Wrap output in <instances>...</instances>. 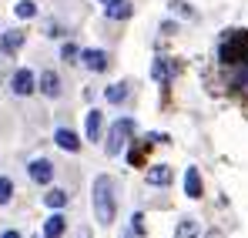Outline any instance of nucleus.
Masks as SVG:
<instances>
[{
	"mask_svg": "<svg viewBox=\"0 0 248 238\" xmlns=\"http://www.w3.org/2000/svg\"><path fill=\"white\" fill-rule=\"evenodd\" d=\"M94 215L101 225H114L118 218V181L111 175L94 178Z\"/></svg>",
	"mask_w": 248,
	"mask_h": 238,
	"instance_id": "obj_1",
	"label": "nucleus"
},
{
	"mask_svg": "<svg viewBox=\"0 0 248 238\" xmlns=\"http://www.w3.org/2000/svg\"><path fill=\"white\" fill-rule=\"evenodd\" d=\"M134 138V118H118L111 127H108V138H104V151L114 158V155H121L124 144Z\"/></svg>",
	"mask_w": 248,
	"mask_h": 238,
	"instance_id": "obj_2",
	"label": "nucleus"
},
{
	"mask_svg": "<svg viewBox=\"0 0 248 238\" xmlns=\"http://www.w3.org/2000/svg\"><path fill=\"white\" fill-rule=\"evenodd\" d=\"M10 91H14L17 97H27V94H34V91H37V78H34L27 67H17V71H14V78H10Z\"/></svg>",
	"mask_w": 248,
	"mask_h": 238,
	"instance_id": "obj_3",
	"label": "nucleus"
},
{
	"mask_svg": "<svg viewBox=\"0 0 248 238\" xmlns=\"http://www.w3.org/2000/svg\"><path fill=\"white\" fill-rule=\"evenodd\" d=\"M37 91H41L44 97H61L64 94V80H61V74L57 71H41V78H37Z\"/></svg>",
	"mask_w": 248,
	"mask_h": 238,
	"instance_id": "obj_4",
	"label": "nucleus"
},
{
	"mask_svg": "<svg viewBox=\"0 0 248 238\" xmlns=\"http://www.w3.org/2000/svg\"><path fill=\"white\" fill-rule=\"evenodd\" d=\"M174 74H178V64H174L171 57H155V64H151V78L158 80L161 87H168V84L174 80Z\"/></svg>",
	"mask_w": 248,
	"mask_h": 238,
	"instance_id": "obj_5",
	"label": "nucleus"
},
{
	"mask_svg": "<svg viewBox=\"0 0 248 238\" xmlns=\"http://www.w3.org/2000/svg\"><path fill=\"white\" fill-rule=\"evenodd\" d=\"M27 175H31V181H37V185H50L54 181V164L47 158H37L27 164Z\"/></svg>",
	"mask_w": 248,
	"mask_h": 238,
	"instance_id": "obj_6",
	"label": "nucleus"
},
{
	"mask_svg": "<svg viewBox=\"0 0 248 238\" xmlns=\"http://www.w3.org/2000/svg\"><path fill=\"white\" fill-rule=\"evenodd\" d=\"M81 64L87 67V71H94V74H101V71H108V54L104 50H97V47H87V50H81Z\"/></svg>",
	"mask_w": 248,
	"mask_h": 238,
	"instance_id": "obj_7",
	"label": "nucleus"
},
{
	"mask_svg": "<svg viewBox=\"0 0 248 238\" xmlns=\"http://www.w3.org/2000/svg\"><path fill=\"white\" fill-rule=\"evenodd\" d=\"M24 37H27L24 31H7V34L0 37V54H3V57H14V54L24 47Z\"/></svg>",
	"mask_w": 248,
	"mask_h": 238,
	"instance_id": "obj_8",
	"label": "nucleus"
},
{
	"mask_svg": "<svg viewBox=\"0 0 248 238\" xmlns=\"http://www.w3.org/2000/svg\"><path fill=\"white\" fill-rule=\"evenodd\" d=\"M54 141H57V148H64V151H81V138L74 134V131H67V127H57L54 131Z\"/></svg>",
	"mask_w": 248,
	"mask_h": 238,
	"instance_id": "obj_9",
	"label": "nucleus"
},
{
	"mask_svg": "<svg viewBox=\"0 0 248 238\" xmlns=\"http://www.w3.org/2000/svg\"><path fill=\"white\" fill-rule=\"evenodd\" d=\"M104 14H108V20H127L134 14V3L131 0H114V3L104 7Z\"/></svg>",
	"mask_w": 248,
	"mask_h": 238,
	"instance_id": "obj_10",
	"label": "nucleus"
},
{
	"mask_svg": "<svg viewBox=\"0 0 248 238\" xmlns=\"http://www.w3.org/2000/svg\"><path fill=\"white\" fill-rule=\"evenodd\" d=\"M64 228H67V218H64L61 211H54V215L44 222V238H61V235H64Z\"/></svg>",
	"mask_w": 248,
	"mask_h": 238,
	"instance_id": "obj_11",
	"label": "nucleus"
},
{
	"mask_svg": "<svg viewBox=\"0 0 248 238\" xmlns=\"http://www.w3.org/2000/svg\"><path fill=\"white\" fill-rule=\"evenodd\" d=\"M144 178H148V185H155V188L161 185V188H165V185H171V168H168V164H151Z\"/></svg>",
	"mask_w": 248,
	"mask_h": 238,
	"instance_id": "obj_12",
	"label": "nucleus"
},
{
	"mask_svg": "<svg viewBox=\"0 0 248 238\" xmlns=\"http://www.w3.org/2000/svg\"><path fill=\"white\" fill-rule=\"evenodd\" d=\"M101 127H104V114L101 111H87V124H84L87 141H101Z\"/></svg>",
	"mask_w": 248,
	"mask_h": 238,
	"instance_id": "obj_13",
	"label": "nucleus"
},
{
	"mask_svg": "<svg viewBox=\"0 0 248 238\" xmlns=\"http://www.w3.org/2000/svg\"><path fill=\"white\" fill-rule=\"evenodd\" d=\"M185 195L188 198H202V175H198V168L185 171Z\"/></svg>",
	"mask_w": 248,
	"mask_h": 238,
	"instance_id": "obj_14",
	"label": "nucleus"
},
{
	"mask_svg": "<svg viewBox=\"0 0 248 238\" xmlns=\"http://www.w3.org/2000/svg\"><path fill=\"white\" fill-rule=\"evenodd\" d=\"M127 94H131V84H127V80H121V84H111V87L104 91L108 104H124V101H127Z\"/></svg>",
	"mask_w": 248,
	"mask_h": 238,
	"instance_id": "obj_15",
	"label": "nucleus"
},
{
	"mask_svg": "<svg viewBox=\"0 0 248 238\" xmlns=\"http://www.w3.org/2000/svg\"><path fill=\"white\" fill-rule=\"evenodd\" d=\"M44 205H47L50 211H61V208L67 205V191H61V188H54V191H47V195H44Z\"/></svg>",
	"mask_w": 248,
	"mask_h": 238,
	"instance_id": "obj_16",
	"label": "nucleus"
},
{
	"mask_svg": "<svg viewBox=\"0 0 248 238\" xmlns=\"http://www.w3.org/2000/svg\"><path fill=\"white\" fill-rule=\"evenodd\" d=\"M174 238H198V222L195 218H181L178 228H174Z\"/></svg>",
	"mask_w": 248,
	"mask_h": 238,
	"instance_id": "obj_17",
	"label": "nucleus"
},
{
	"mask_svg": "<svg viewBox=\"0 0 248 238\" xmlns=\"http://www.w3.org/2000/svg\"><path fill=\"white\" fill-rule=\"evenodd\" d=\"M171 14L174 17H188V20H195L198 14H195V7L191 3H185V0H171Z\"/></svg>",
	"mask_w": 248,
	"mask_h": 238,
	"instance_id": "obj_18",
	"label": "nucleus"
},
{
	"mask_svg": "<svg viewBox=\"0 0 248 238\" xmlns=\"http://www.w3.org/2000/svg\"><path fill=\"white\" fill-rule=\"evenodd\" d=\"M14 14H17V17H27V20H31V17H37V3H34V0H20V3L14 7Z\"/></svg>",
	"mask_w": 248,
	"mask_h": 238,
	"instance_id": "obj_19",
	"label": "nucleus"
},
{
	"mask_svg": "<svg viewBox=\"0 0 248 238\" xmlns=\"http://www.w3.org/2000/svg\"><path fill=\"white\" fill-rule=\"evenodd\" d=\"M10 198H14V181L0 175V205H10Z\"/></svg>",
	"mask_w": 248,
	"mask_h": 238,
	"instance_id": "obj_20",
	"label": "nucleus"
},
{
	"mask_svg": "<svg viewBox=\"0 0 248 238\" xmlns=\"http://www.w3.org/2000/svg\"><path fill=\"white\" fill-rule=\"evenodd\" d=\"M61 57H64L67 64H74V57H81V47H78V44H64V50H61Z\"/></svg>",
	"mask_w": 248,
	"mask_h": 238,
	"instance_id": "obj_21",
	"label": "nucleus"
},
{
	"mask_svg": "<svg viewBox=\"0 0 248 238\" xmlns=\"http://www.w3.org/2000/svg\"><path fill=\"white\" fill-rule=\"evenodd\" d=\"M141 222H144V215L134 211V215H131V232H134V235H144V225H141Z\"/></svg>",
	"mask_w": 248,
	"mask_h": 238,
	"instance_id": "obj_22",
	"label": "nucleus"
},
{
	"mask_svg": "<svg viewBox=\"0 0 248 238\" xmlns=\"http://www.w3.org/2000/svg\"><path fill=\"white\" fill-rule=\"evenodd\" d=\"M47 37H61V24L50 20V24H47Z\"/></svg>",
	"mask_w": 248,
	"mask_h": 238,
	"instance_id": "obj_23",
	"label": "nucleus"
},
{
	"mask_svg": "<svg viewBox=\"0 0 248 238\" xmlns=\"http://www.w3.org/2000/svg\"><path fill=\"white\" fill-rule=\"evenodd\" d=\"M161 31H165V34H178V24H174V20H165Z\"/></svg>",
	"mask_w": 248,
	"mask_h": 238,
	"instance_id": "obj_24",
	"label": "nucleus"
},
{
	"mask_svg": "<svg viewBox=\"0 0 248 238\" xmlns=\"http://www.w3.org/2000/svg\"><path fill=\"white\" fill-rule=\"evenodd\" d=\"M78 238H94V235H91V228H81V232H78Z\"/></svg>",
	"mask_w": 248,
	"mask_h": 238,
	"instance_id": "obj_25",
	"label": "nucleus"
},
{
	"mask_svg": "<svg viewBox=\"0 0 248 238\" xmlns=\"http://www.w3.org/2000/svg\"><path fill=\"white\" fill-rule=\"evenodd\" d=\"M0 238H20V232H3Z\"/></svg>",
	"mask_w": 248,
	"mask_h": 238,
	"instance_id": "obj_26",
	"label": "nucleus"
},
{
	"mask_svg": "<svg viewBox=\"0 0 248 238\" xmlns=\"http://www.w3.org/2000/svg\"><path fill=\"white\" fill-rule=\"evenodd\" d=\"M205 238H221V235H218V232H208V235Z\"/></svg>",
	"mask_w": 248,
	"mask_h": 238,
	"instance_id": "obj_27",
	"label": "nucleus"
},
{
	"mask_svg": "<svg viewBox=\"0 0 248 238\" xmlns=\"http://www.w3.org/2000/svg\"><path fill=\"white\" fill-rule=\"evenodd\" d=\"M121 238H134V232H124V235Z\"/></svg>",
	"mask_w": 248,
	"mask_h": 238,
	"instance_id": "obj_28",
	"label": "nucleus"
},
{
	"mask_svg": "<svg viewBox=\"0 0 248 238\" xmlns=\"http://www.w3.org/2000/svg\"><path fill=\"white\" fill-rule=\"evenodd\" d=\"M101 3H104V7H108V3H114V0H101Z\"/></svg>",
	"mask_w": 248,
	"mask_h": 238,
	"instance_id": "obj_29",
	"label": "nucleus"
}]
</instances>
